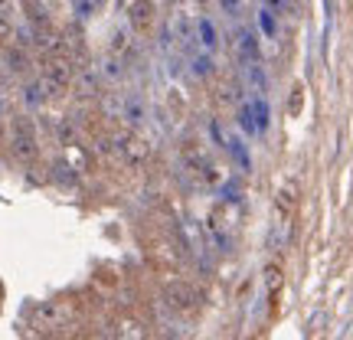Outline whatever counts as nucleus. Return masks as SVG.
I'll return each instance as SVG.
<instances>
[{
    "mask_svg": "<svg viewBox=\"0 0 353 340\" xmlns=\"http://www.w3.org/2000/svg\"><path fill=\"white\" fill-rule=\"evenodd\" d=\"M249 105H252V114H255V128H259V134H265V131H268V125H272V108H268V101H265L262 95H255Z\"/></svg>",
    "mask_w": 353,
    "mask_h": 340,
    "instance_id": "obj_9",
    "label": "nucleus"
},
{
    "mask_svg": "<svg viewBox=\"0 0 353 340\" xmlns=\"http://www.w3.org/2000/svg\"><path fill=\"white\" fill-rule=\"evenodd\" d=\"M121 157H128L131 164H141L144 157H148V148L141 144V141H134V138H128V141H121Z\"/></svg>",
    "mask_w": 353,
    "mask_h": 340,
    "instance_id": "obj_12",
    "label": "nucleus"
},
{
    "mask_svg": "<svg viewBox=\"0 0 353 340\" xmlns=\"http://www.w3.org/2000/svg\"><path fill=\"white\" fill-rule=\"evenodd\" d=\"M239 128L245 134H259V128H255V114H252V105H242L239 108Z\"/></svg>",
    "mask_w": 353,
    "mask_h": 340,
    "instance_id": "obj_16",
    "label": "nucleus"
},
{
    "mask_svg": "<svg viewBox=\"0 0 353 340\" xmlns=\"http://www.w3.org/2000/svg\"><path fill=\"white\" fill-rule=\"evenodd\" d=\"M72 321V304L69 301H46L33 311V328L39 330H63Z\"/></svg>",
    "mask_w": 353,
    "mask_h": 340,
    "instance_id": "obj_2",
    "label": "nucleus"
},
{
    "mask_svg": "<svg viewBox=\"0 0 353 340\" xmlns=\"http://www.w3.org/2000/svg\"><path fill=\"white\" fill-rule=\"evenodd\" d=\"M210 134H213L216 148H226V138H223V131H219V125H216V121H210Z\"/></svg>",
    "mask_w": 353,
    "mask_h": 340,
    "instance_id": "obj_20",
    "label": "nucleus"
},
{
    "mask_svg": "<svg viewBox=\"0 0 353 340\" xmlns=\"http://www.w3.org/2000/svg\"><path fill=\"white\" fill-rule=\"evenodd\" d=\"M193 76H213V59H210V52H200V56H193Z\"/></svg>",
    "mask_w": 353,
    "mask_h": 340,
    "instance_id": "obj_15",
    "label": "nucleus"
},
{
    "mask_svg": "<svg viewBox=\"0 0 353 340\" xmlns=\"http://www.w3.org/2000/svg\"><path fill=\"white\" fill-rule=\"evenodd\" d=\"M105 3H108V0H92V7H95V10H99V7H105Z\"/></svg>",
    "mask_w": 353,
    "mask_h": 340,
    "instance_id": "obj_23",
    "label": "nucleus"
},
{
    "mask_svg": "<svg viewBox=\"0 0 353 340\" xmlns=\"http://www.w3.org/2000/svg\"><path fill=\"white\" fill-rule=\"evenodd\" d=\"M17 33V26H13V17L7 13V3L0 7V39H10Z\"/></svg>",
    "mask_w": 353,
    "mask_h": 340,
    "instance_id": "obj_18",
    "label": "nucleus"
},
{
    "mask_svg": "<svg viewBox=\"0 0 353 340\" xmlns=\"http://www.w3.org/2000/svg\"><path fill=\"white\" fill-rule=\"evenodd\" d=\"M121 46H125V50H128V39H125V33H114L112 50H114V52H121Z\"/></svg>",
    "mask_w": 353,
    "mask_h": 340,
    "instance_id": "obj_21",
    "label": "nucleus"
},
{
    "mask_svg": "<svg viewBox=\"0 0 353 340\" xmlns=\"http://www.w3.org/2000/svg\"><path fill=\"white\" fill-rule=\"evenodd\" d=\"M223 3H226L229 10H236V7H239V0H223Z\"/></svg>",
    "mask_w": 353,
    "mask_h": 340,
    "instance_id": "obj_22",
    "label": "nucleus"
},
{
    "mask_svg": "<svg viewBox=\"0 0 353 340\" xmlns=\"http://www.w3.org/2000/svg\"><path fill=\"white\" fill-rule=\"evenodd\" d=\"M121 118H125L128 125H141L148 112H144V101L138 95H121Z\"/></svg>",
    "mask_w": 353,
    "mask_h": 340,
    "instance_id": "obj_8",
    "label": "nucleus"
},
{
    "mask_svg": "<svg viewBox=\"0 0 353 340\" xmlns=\"http://www.w3.org/2000/svg\"><path fill=\"white\" fill-rule=\"evenodd\" d=\"M39 82L46 86L50 95L65 92V88L76 82V66H72V59H65V56H50L46 66H43V79H39Z\"/></svg>",
    "mask_w": 353,
    "mask_h": 340,
    "instance_id": "obj_1",
    "label": "nucleus"
},
{
    "mask_svg": "<svg viewBox=\"0 0 353 340\" xmlns=\"http://www.w3.org/2000/svg\"><path fill=\"white\" fill-rule=\"evenodd\" d=\"M196 39L203 43V50L206 52L219 50V30H216V23L210 20V17H200V20H196Z\"/></svg>",
    "mask_w": 353,
    "mask_h": 340,
    "instance_id": "obj_7",
    "label": "nucleus"
},
{
    "mask_svg": "<svg viewBox=\"0 0 353 340\" xmlns=\"http://www.w3.org/2000/svg\"><path fill=\"white\" fill-rule=\"evenodd\" d=\"M259 26H262V33L268 39H275L278 23H275V10H272V7H268V10H259Z\"/></svg>",
    "mask_w": 353,
    "mask_h": 340,
    "instance_id": "obj_14",
    "label": "nucleus"
},
{
    "mask_svg": "<svg viewBox=\"0 0 353 340\" xmlns=\"http://www.w3.org/2000/svg\"><path fill=\"white\" fill-rule=\"evenodd\" d=\"M226 151L232 154V161H236L242 170H252V157H249V151H245V144H242L239 138H226Z\"/></svg>",
    "mask_w": 353,
    "mask_h": 340,
    "instance_id": "obj_10",
    "label": "nucleus"
},
{
    "mask_svg": "<svg viewBox=\"0 0 353 340\" xmlns=\"http://www.w3.org/2000/svg\"><path fill=\"white\" fill-rule=\"evenodd\" d=\"M268 7H272V10H278V7H281V0H268Z\"/></svg>",
    "mask_w": 353,
    "mask_h": 340,
    "instance_id": "obj_24",
    "label": "nucleus"
},
{
    "mask_svg": "<svg viewBox=\"0 0 353 340\" xmlns=\"http://www.w3.org/2000/svg\"><path fill=\"white\" fill-rule=\"evenodd\" d=\"M114 340H148L144 321H138L134 314H121L114 321Z\"/></svg>",
    "mask_w": 353,
    "mask_h": 340,
    "instance_id": "obj_5",
    "label": "nucleus"
},
{
    "mask_svg": "<svg viewBox=\"0 0 353 340\" xmlns=\"http://www.w3.org/2000/svg\"><path fill=\"white\" fill-rule=\"evenodd\" d=\"M10 148L20 161H33L39 154L37 144V131H33V121L30 118H17L13 121V134H10Z\"/></svg>",
    "mask_w": 353,
    "mask_h": 340,
    "instance_id": "obj_3",
    "label": "nucleus"
},
{
    "mask_svg": "<svg viewBox=\"0 0 353 340\" xmlns=\"http://www.w3.org/2000/svg\"><path fill=\"white\" fill-rule=\"evenodd\" d=\"M167 304L170 308H176V311H190L193 304L200 301V294L190 288V285H183V281H176V285H167Z\"/></svg>",
    "mask_w": 353,
    "mask_h": 340,
    "instance_id": "obj_6",
    "label": "nucleus"
},
{
    "mask_svg": "<svg viewBox=\"0 0 353 340\" xmlns=\"http://www.w3.org/2000/svg\"><path fill=\"white\" fill-rule=\"evenodd\" d=\"M3 3H7V0H0V7H3Z\"/></svg>",
    "mask_w": 353,
    "mask_h": 340,
    "instance_id": "obj_25",
    "label": "nucleus"
},
{
    "mask_svg": "<svg viewBox=\"0 0 353 340\" xmlns=\"http://www.w3.org/2000/svg\"><path fill=\"white\" fill-rule=\"evenodd\" d=\"M128 23L134 26L138 33H148L154 26V3L151 0H125Z\"/></svg>",
    "mask_w": 353,
    "mask_h": 340,
    "instance_id": "obj_4",
    "label": "nucleus"
},
{
    "mask_svg": "<svg viewBox=\"0 0 353 340\" xmlns=\"http://www.w3.org/2000/svg\"><path fill=\"white\" fill-rule=\"evenodd\" d=\"M92 10H95V7H92V0H76V13L82 17V20H88Z\"/></svg>",
    "mask_w": 353,
    "mask_h": 340,
    "instance_id": "obj_19",
    "label": "nucleus"
},
{
    "mask_svg": "<svg viewBox=\"0 0 353 340\" xmlns=\"http://www.w3.org/2000/svg\"><path fill=\"white\" fill-rule=\"evenodd\" d=\"M72 86L79 88V95H95V76H92V72H82V76L76 72V82H72Z\"/></svg>",
    "mask_w": 353,
    "mask_h": 340,
    "instance_id": "obj_17",
    "label": "nucleus"
},
{
    "mask_svg": "<svg viewBox=\"0 0 353 340\" xmlns=\"http://www.w3.org/2000/svg\"><path fill=\"white\" fill-rule=\"evenodd\" d=\"M7 69H10V72H26V69H30V59H26V52L20 50V46H10V50H7Z\"/></svg>",
    "mask_w": 353,
    "mask_h": 340,
    "instance_id": "obj_13",
    "label": "nucleus"
},
{
    "mask_svg": "<svg viewBox=\"0 0 353 340\" xmlns=\"http://www.w3.org/2000/svg\"><path fill=\"white\" fill-rule=\"evenodd\" d=\"M239 50H242V59L259 63V39H255L252 30H242L239 33Z\"/></svg>",
    "mask_w": 353,
    "mask_h": 340,
    "instance_id": "obj_11",
    "label": "nucleus"
}]
</instances>
